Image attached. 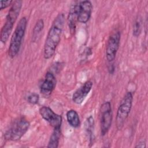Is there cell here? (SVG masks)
<instances>
[{
    "instance_id": "obj_6",
    "label": "cell",
    "mask_w": 148,
    "mask_h": 148,
    "mask_svg": "<svg viewBox=\"0 0 148 148\" xmlns=\"http://www.w3.org/2000/svg\"><path fill=\"white\" fill-rule=\"evenodd\" d=\"M112 110L110 102H104L101 107V134L104 136L109 130L112 121Z\"/></svg>"
},
{
    "instance_id": "obj_7",
    "label": "cell",
    "mask_w": 148,
    "mask_h": 148,
    "mask_svg": "<svg viewBox=\"0 0 148 148\" xmlns=\"http://www.w3.org/2000/svg\"><path fill=\"white\" fill-rule=\"evenodd\" d=\"M121 34L119 31L113 33L109 38L106 47V57L109 62L113 61L119 48Z\"/></svg>"
},
{
    "instance_id": "obj_20",
    "label": "cell",
    "mask_w": 148,
    "mask_h": 148,
    "mask_svg": "<svg viewBox=\"0 0 148 148\" xmlns=\"http://www.w3.org/2000/svg\"><path fill=\"white\" fill-rule=\"evenodd\" d=\"M136 147H142V148H144L146 147V143L145 142L143 141H142V142H140L136 146Z\"/></svg>"
},
{
    "instance_id": "obj_13",
    "label": "cell",
    "mask_w": 148,
    "mask_h": 148,
    "mask_svg": "<svg viewBox=\"0 0 148 148\" xmlns=\"http://www.w3.org/2000/svg\"><path fill=\"white\" fill-rule=\"evenodd\" d=\"M66 119L71 126L77 128L80 125V118L77 112L73 109H71L66 112Z\"/></svg>"
},
{
    "instance_id": "obj_10",
    "label": "cell",
    "mask_w": 148,
    "mask_h": 148,
    "mask_svg": "<svg viewBox=\"0 0 148 148\" xmlns=\"http://www.w3.org/2000/svg\"><path fill=\"white\" fill-rule=\"evenodd\" d=\"M56 84V77L53 73L47 72L40 86V91L44 96H49L54 90Z\"/></svg>"
},
{
    "instance_id": "obj_15",
    "label": "cell",
    "mask_w": 148,
    "mask_h": 148,
    "mask_svg": "<svg viewBox=\"0 0 148 148\" xmlns=\"http://www.w3.org/2000/svg\"><path fill=\"white\" fill-rule=\"evenodd\" d=\"M94 118L91 116H90L87 118L86 123V130L87 134L88 135L89 142L90 144H92V143H93V140L94 139Z\"/></svg>"
},
{
    "instance_id": "obj_19",
    "label": "cell",
    "mask_w": 148,
    "mask_h": 148,
    "mask_svg": "<svg viewBox=\"0 0 148 148\" xmlns=\"http://www.w3.org/2000/svg\"><path fill=\"white\" fill-rule=\"evenodd\" d=\"M13 2V1H1V10H3L12 5Z\"/></svg>"
},
{
    "instance_id": "obj_5",
    "label": "cell",
    "mask_w": 148,
    "mask_h": 148,
    "mask_svg": "<svg viewBox=\"0 0 148 148\" xmlns=\"http://www.w3.org/2000/svg\"><path fill=\"white\" fill-rule=\"evenodd\" d=\"M29 123L24 118H20L14 121L5 133V138L9 140L17 141L21 139L28 131Z\"/></svg>"
},
{
    "instance_id": "obj_14",
    "label": "cell",
    "mask_w": 148,
    "mask_h": 148,
    "mask_svg": "<svg viewBox=\"0 0 148 148\" xmlns=\"http://www.w3.org/2000/svg\"><path fill=\"white\" fill-rule=\"evenodd\" d=\"M60 135H61V128H54V131L50 137L47 147L49 148L58 147Z\"/></svg>"
},
{
    "instance_id": "obj_4",
    "label": "cell",
    "mask_w": 148,
    "mask_h": 148,
    "mask_svg": "<svg viewBox=\"0 0 148 148\" xmlns=\"http://www.w3.org/2000/svg\"><path fill=\"white\" fill-rule=\"evenodd\" d=\"M133 101V94L131 91H128L121 99L117 111L116 124L117 128L121 130L129 116Z\"/></svg>"
},
{
    "instance_id": "obj_9",
    "label": "cell",
    "mask_w": 148,
    "mask_h": 148,
    "mask_svg": "<svg viewBox=\"0 0 148 148\" xmlns=\"http://www.w3.org/2000/svg\"><path fill=\"white\" fill-rule=\"evenodd\" d=\"M92 10V6L90 1L79 2L77 10V21L81 23H86L91 17Z\"/></svg>"
},
{
    "instance_id": "obj_17",
    "label": "cell",
    "mask_w": 148,
    "mask_h": 148,
    "mask_svg": "<svg viewBox=\"0 0 148 148\" xmlns=\"http://www.w3.org/2000/svg\"><path fill=\"white\" fill-rule=\"evenodd\" d=\"M142 30V20L141 18L138 17L136 18L134 26H133V35L135 37H138L140 33Z\"/></svg>"
},
{
    "instance_id": "obj_3",
    "label": "cell",
    "mask_w": 148,
    "mask_h": 148,
    "mask_svg": "<svg viewBox=\"0 0 148 148\" xmlns=\"http://www.w3.org/2000/svg\"><path fill=\"white\" fill-rule=\"evenodd\" d=\"M27 25V20L26 17H22L19 20L12 34L8 49V55L11 58H14L20 51L22 40L25 35Z\"/></svg>"
},
{
    "instance_id": "obj_12",
    "label": "cell",
    "mask_w": 148,
    "mask_h": 148,
    "mask_svg": "<svg viewBox=\"0 0 148 148\" xmlns=\"http://www.w3.org/2000/svg\"><path fill=\"white\" fill-rule=\"evenodd\" d=\"M79 2H74L73 5L71 6L68 16V24L71 34L75 32L76 21H77V10Z\"/></svg>"
},
{
    "instance_id": "obj_1",
    "label": "cell",
    "mask_w": 148,
    "mask_h": 148,
    "mask_svg": "<svg viewBox=\"0 0 148 148\" xmlns=\"http://www.w3.org/2000/svg\"><path fill=\"white\" fill-rule=\"evenodd\" d=\"M65 20L64 14L61 13L56 16L52 23L44 45L43 56L46 60L51 58L56 52L61 40Z\"/></svg>"
},
{
    "instance_id": "obj_18",
    "label": "cell",
    "mask_w": 148,
    "mask_h": 148,
    "mask_svg": "<svg viewBox=\"0 0 148 148\" xmlns=\"http://www.w3.org/2000/svg\"><path fill=\"white\" fill-rule=\"evenodd\" d=\"M39 99V96L38 94L32 93L27 97V101L31 104H36L38 103Z\"/></svg>"
},
{
    "instance_id": "obj_2",
    "label": "cell",
    "mask_w": 148,
    "mask_h": 148,
    "mask_svg": "<svg viewBox=\"0 0 148 148\" xmlns=\"http://www.w3.org/2000/svg\"><path fill=\"white\" fill-rule=\"evenodd\" d=\"M22 7V1L17 0L13 2L6 16V21L1 31V41L6 43L12 31L13 25L18 18Z\"/></svg>"
},
{
    "instance_id": "obj_16",
    "label": "cell",
    "mask_w": 148,
    "mask_h": 148,
    "mask_svg": "<svg viewBox=\"0 0 148 148\" xmlns=\"http://www.w3.org/2000/svg\"><path fill=\"white\" fill-rule=\"evenodd\" d=\"M44 27V21L42 19H39L36 23L32 31V39L35 41L36 39V37L40 34L41 31L43 30Z\"/></svg>"
},
{
    "instance_id": "obj_11",
    "label": "cell",
    "mask_w": 148,
    "mask_h": 148,
    "mask_svg": "<svg viewBox=\"0 0 148 148\" xmlns=\"http://www.w3.org/2000/svg\"><path fill=\"white\" fill-rule=\"evenodd\" d=\"M92 87L91 81L86 82L82 86L75 91L72 95V101L76 104L82 103L87 96Z\"/></svg>"
},
{
    "instance_id": "obj_8",
    "label": "cell",
    "mask_w": 148,
    "mask_h": 148,
    "mask_svg": "<svg viewBox=\"0 0 148 148\" xmlns=\"http://www.w3.org/2000/svg\"><path fill=\"white\" fill-rule=\"evenodd\" d=\"M39 113L42 117L54 128H61L62 117L54 112L51 108L48 106H42L39 109Z\"/></svg>"
}]
</instances>
